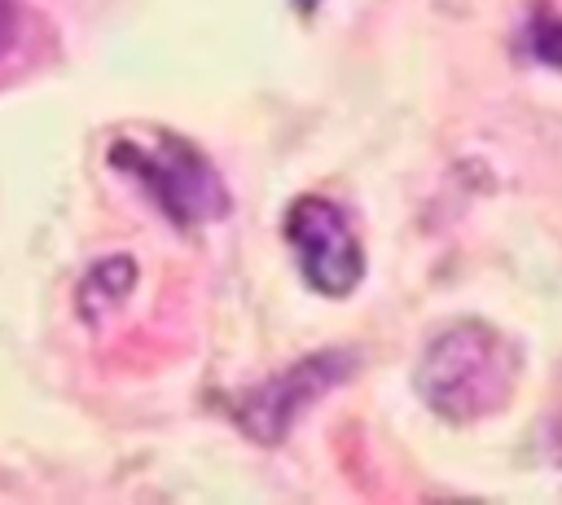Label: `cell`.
Returning <instances> with one entry per match:
<instances>
[{
	"mask_svg": "<svg viewBox=\"0 0 562 505\" xmlns=\"http://www.w3.org/2000/svg\"><path fill=\"white\" fill-rule=\"evenodd\" d=\"M356 373V351L329 347V351H312L303 360H294L285 373L268 378L263 386L246 391L237 404V422L250 439L259 444H281L290 435V426L325 395L334 391L342 378Z\"/></svg>",
	"mask_w": 562,
	"mask_h": 505,
	"instance_id": "obj_4",
	"label": "cell"
},
{
	"mask_svg": "<svg viewBox=\"0 0 562 505\" xmlns=\"http://www.w3.org/2000/svg\"><path fill=\"white\" fill-rule=\"evenodd\" d=\"M544 452H549V461L562 465V417H553V422L544 426Z\"/></svg>",
	"mask_w": 562,
	"mask_h": 505,
	"instance_id": "obj_7",
	"label": "cell"
},
{
	"mask_svg": "<svg viewBox=\"0 0 562 505\" xmlns=\"http://www.w3.org/2000/svg\"><path fill=\"white\" fill-rule=\"evenodd\" d=\"M522 373V351L487 321H457L439 329L413 373L426 408L452 426H470L514 395Z\"/></svg>",
	"mask_w": 562,
	"mask_h": 505,
	"instance_id": "obj_1",
	"label": "cell"
},
{
	"mask_svg": "<svg viewBox=\"0 0 562 505\" xmlns=\"http://www.w3.org/2000/svg\"><path fill=\"white\" fill-rule=\"evenodd\" d=\"M522 44H527V57L562 70V13H553L549 4H536L522 22Z\"/></svg>",
	"mask_w": 562,
	"mask_h": 505,
	"instance_id": "obj_5",
	"label": "cell"
},
{
	"mask_svg": "<svg viewBox=\"0 0 562 505\" xmlns=\"http://www.w3.org/2000/svg\"><path fill=\"white\" fill-rule=\"evenodd\" d=\"M13 35H18V4L0 0V53L13 44Z\"/></svg>",
	"mask_w": 562,
	"mask_h": 505,
	"instance_id": "obj_6",
	"label": "cell"
},
{
	"mask_svg": "<svg viewBox=\"0 0 562 505\" xmlns=\"http://www.w3.org/2000/svg\"><path fill=\"white\" fill-rule=\"evenodd\" d=\"M285 242L303 281L325 299H347L364 277V250L347 211L325 193H303L285 211Z\"/></svg>",
	"mask_w": 562,
	"mask_h": 505,
	"instance_id": "obj_3",
	"label": "cell"
},
{
	"mask_svg": "<svg viewBox=\"0 0 562 505\" xmlns=\"http://www.w3.org/2000/svg\"><path fill=\"white\" fill-rule=\"evenodd\" d=\"M110 162L140 180V189L154 198V206L176 224V228H198L211 224L228 211V189L220 171L180 136L158 132L149 145L145 141H114Z\"/></svg>",
	"mask_w": 562,
	"mask_h": 505,
	"instance_id": "obj_2",
	"label": "cell"
},
{
	"mask_svg": "<svg viewBox=\"0 0 562 505\" xmlns=\"http://www.w3.org/2000/svg\"><path fill=\"white\" fill-rule=\"evenodd\" d=\"M294 9H299V13H303V18H312V13H316V9H321V0H294Z\"/></svg>",
	"mask_w": 562,
	"mask_h": 505,
	"instance_id": "obj_8",
	"label": "cell"
}]
</instances>
